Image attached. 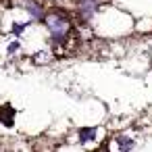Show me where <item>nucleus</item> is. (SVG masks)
<instances>
[{
  "label": "nucleus",
  "mask_w": 152,
  "mask_h": 152,
  "mask_svg": "<svg viewBox=\"0 0 152 152\" xmlns=\"http://www.w3.org/2000/svg\"><path fill=\"white\" fill-rule=\"evenodd\" d=\"M113 146H108L110 150H121V152H129V150H135L137 148V140L133 133H127V131H117L113 137H110Z\"/></svg>",
  "instance_id": "1"
},
{
  "label": "nucleus",
  "mask_w": 152,
  "mask_h": 152,
  "mask_svg": "<svg viewBox=\"0 0 152 152\" xmlns=\"http://www.w3.org/2000/svg\"><path fill=\"white\" fill-rule=\"evenodd\" d=\"M98 125H86V127H77V142L81 146H90L94 142H98Z\"/></svg>",
  "instance_id": "2"
},
{
  "label": "nucleus",
  "mask_w": 152,
  "mask_h": 152,
  "mask_svg": "<svg viewBox=\"0 0 152 152\" xmlns=\"http://www.w3.org/2000/svg\"><path fill=\"white\" fill-rule=\"evenodd\" d=\"M15 119H17V108L11 102L0 104V125L11 129V127H15Z\"/></svg>",
  "instance_id": "3"
}]
</instances>
